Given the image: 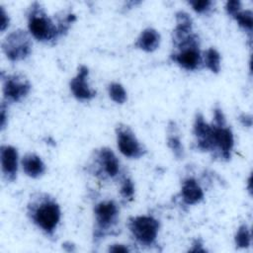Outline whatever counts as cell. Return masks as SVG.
<instances>
[{
  "label": "cell",
  "instance_id": "10",
  "mask_svg": "<svg viewBox=\"0 0 253 253\" xmlns=\"http://www.w3.org/2000/svg\"><path fill=\"white\" fill-rule=\"evenodd\" d=\"M117 147L122 155L128 159H140L147 153L145 145L138 139L132 128L125 124L119 123L115 128Z\"/></svg>",
  "mask_w": 253,
  "mask_h": 253
},
{
  "label": "cell",
  "instance_id": "27",
  "mask_svg": "<svg viewBox=\"0 0 253 253\" xmlns=\"http://www.w3.org/2000/svg\"><path fill=\"white\" fill-rule=\"evenodd\" d=\"M9 105L2 101L1 107H0V128L1 131H3L7 126H8V118H9V112H8Z\"/></svg>",
  "mask_w": 253,
  "mask_h": 253
},
{
  "label": "cell",
  "instance_id": "9",
  "mask_svg": "<svg viewBox=\"0 0 253 253\" xmlns=\"http://www.w3.org/2000/svg\"><path fill=\"white\" fill-rule=\"evenodd\" d=\"M3 100L8 105L24 101L32 91V83L22 73H1Z\"/></svg>",
  "mask_w": 253,
  "mask_h": 253
},
{
  "label": "cell",
  "instance_id": "1",
  "mask_svg": "<svg viewBox=\"0 0 253 253\" xmlns=\"http://www.w3.org/2000/svg\"><path fill=\"white\" fill-rule=\"evenodd\" d=\"M30 222L47 238H53L61 221V207L55 197L46 192L33 193L26 206Z\"/></svg>",
  "mask_w": 253,
  "mask_h": 253
},
{
  "label": "cell",
  "instance_id": "3",
  "mask_svg": "<svg viewBox=\"0 0 253 253\" xmlns=\"http://www.w3.org/2000/svg\"><path fill=\"white\" fill-rule=\"evenodd\" d=\"M121 209L114 199H103L93 205L92 240L98 246L103 240L117 234Z\"/></svg>",
  "mask_w": 253,
  "mask_h": 253
},
{
  "label": "cell",
  "instance_id": "2",
  "mask_svg": "<svg viewBox=\"0 0 253 253\" xmlns=\"http://www.w3.org/2000/svg\"><path fill=\"white\" fill-rule=\"evenodd\" d=\"M26 18L27 30L37 42L47 45H55L62 38L54 17L48 15L41 2L34 1L30 4Z\"/></svg>",
  "mask_w": 253,
  "mask_h": 253
},
{
  "label": "cell",
  "instance_id": "16",
  "mask_svg": "<svg viewBox=\"0 0 253 253\" xmlns=\"http://www.w3.org/2000/svg\"><path fill=\"white\" fill-rule=\"evenodd\" d=\"M22 171L32 179L42 178L46 172V165L42 158L36 152L25 153L20 161Z\"/></svg>",
  "mask_w": 253,
  "mask_h": 253
},
{
  "label": "cell",
  "instance_id": "22",
  "mask_svg": "<svg viewBox=\"0 0 253 253\" xmlns=\"http://www.w3.org/2000/svg\"><path fill=\"white\" fill-rule=\"evenodd\" d=\"M233 239L236 249H246L250 247L252 241V234L250 227L246 222H242L239 224L234 233Z\"/></svg>",
  "mask_w": 253,
  "mask_h": 253
},
{
  "label": "cell",
  "instance_id": "4",
  "mask_svg": "<svg viewBox=\"0 0 253 253\" xmlns=\"http://www.w3.org/2000/svg\"><path fill=\"white\" fill-rule=\"evenodd\" d=\"M212 151L211 157L218 161L228 162L234 149V134L228 126L222 108L216 104L212 109Z\"/></svg>",
  "mask_w": 253,
  "mask_h": 253
},
{
  "label": "cell",
  "instance_id": "20",
  "mask_svg": "<svg viewBox=\"0 0 253 253\" xmlns=\"http://www.w3.org/2000/svg\"><path fill=\"white\" fill-rule=\"evenodd\" d=\"M54 19L56 21L59 33L62 38H64L70 31L72 25L76 22V15L71 10H62L54 14Z\"/></svg>",
  "mask_w": 253,
  "mask_h": 253
},
{
  "label": "cell",
  "instance_id": "5",
  "mask_svg": "<svg viewBox=\"0 0 253 253\" xmlns=\"http://www.w3.org/2000/svg\"><path fill=\"white\" fill-rule=\"evenodd\" d=\"M170 60L186 71H198L203 66V50L201 40L197 33L172 42Z\"/></svg>",
  "mask_w": 253,
  "mask_h": 253
},
{
  "label": "cell",
  "instance_id": "24",
  "mask_svg": "<svg viewBox=\"0 0 253 253\" xmlns=\"http://www.w3.org/2000/svg\"><path fill=\"white\" fill-rule=\"evenodd\" d=\"M107 93L109 98L118 105H124L127 100V93L124 85L120 82L113 81L107 86Z\"/></svg>",
  "mask_w": 253,
  "mask_h": 253
},
{
  "label": "cell",
  "instance_id": "32",
  "mask_svg": "<svg viewBox=\"0 0 253 253\" xmlns=\"http://www.w3.org/2000/svg\"><path fill=\"white\" fill-rule=\"evenodd\" d=\"M251 184H252V175L250 174L249 175V177H248V179H247V190H248V192H249V194L251 195V193H252V187H251Z\"/></svg>",
  "mask_w": 253,
  "mask_h": 253
},
{
  "label": "cell",
  "instance_id": "14",
  "mask_svg": "<svg viewBox=\"0 0 253 253\" xmlns=\"http://www.w3.org/2000/svg\"><path fill=\"white\" fill-rule=\"evenodd\" d=\"M179 197L185 206L193 207L204 201L205 191L195 177L188 176L181 181Z\"/></svg>",
  "mask_w": 253,
  "mask_h": 253
},
{
  "label": "cell",
  "instance_id": "6",
  "mask_svg": "<svg viewBox=\"0 0 253 253\" xmlns=\"http://www.w3.org/2000/svg\"><path fill=\"white\" fill-rule=\"evenodd\" d=\"M126 228L134 244L144 249L157 245L161 221L153 214H137L127 218Z\"/></svg>",
  "mask_w": 253,
  "mask_h": 253
},
{
  "label": "cell",
  "instance_id": "25",
  "mask_svg": "<svg viewBox=\"0 0 253 253\" xmlns=\"http://www.w3.org/2000/svg\"><path fill=\"white\" fill-rule=\"evenodd\" d=\"M188 5L195 13L203 16L211 14L214 8V2L211 0H190Z\"/></svg>",
  "mask_w": 253,
  "mask_h": 253
},
{
  "label": "cell",
  "instance_id": "21",
  "mask_svg": "<svg viewBox=\"0 0 253 253\" xmlns=\"http://www.w3.org/2000/svg\"><path fill=\"white\" fill-rule=\"evenodd\" d=\"M118 181L120 185L119 192L122 200L126 203L133 201L135 195V185L132 178L126 172H123Z\"/></svg>",
  "mask_w": 253,
  "mask_h": 253
},
{
  "label": "cell",
  "instance_id": "11",
  "mask_svg": "<svg viewBox=\"0 0 253 253\" xmlns=\"http://www.w3.org/2000/svg\"><path fill=\"white\" fill-rule=\"evenodd\" d=\"M192 133L194 136V149L211 154L212 151V127L211 124L206 121L201 112L195 114Z\"/></svg>",
  "mask_w": 253,
  "mask_h": 253
},
{
  "label": "cell",
  "instance_id": "23",
  "mask_svg": "<svg viewBox=\"0 0 253 253\" xmlns=\"http://www.w3.org/2000/svg\"><path fill=\"white\" fill-rule=\"evenodd\" d=\"M232 20H234L239 29L246 33L251 39L253 29V12L250 9H242L232 18Z\"/></svg>",
  "mask_w": 253,
  "mask_h": 253
},
{
  "label": "cell",
  "instance_id": "13",
  "mask_svg": "<svg viewBox=\"0 0 253 253\" xmlns=\"http://www.w3.org/2000/svg\"><path fill=\"white\" fill-rule=\"evenodd\" d=\"M21 159L18 149L11 144H2L0 146V163L3 179L7 183H13L17 180L18 170Z\"/></svg>",
  "mask_w": 253,
  "mask_h": 253
},
{
  "label": "cell",
  "instance_id": "26",
  "mask_svg": "<svg viewBox=\"0 0 253 253\" xmlns=\"http://www.w3.org/2000/svg\"><path fill=\"white\" fill-rule=\"evenodd\" d=\"M243 9L242 2L240 0H228L224 4V11L231 19Z\"/></svg>",
  "mask_w": 253,
  "mask_h": 253
},
{
  "label": "cell",
  "instance_id": "29",
  "mask_svg": "<svg viewBox=\"0 0 253 253\" xmlns=\"http://www.w3.org/2000/svg\"><path fill=\"white\" fill-rule=\"evenodd\" d=\"M189 252H198V253H205L208 252V250L205 247V243L203 241L202 238L197 237L195 238L192 243H191V247L189 248Z\"/></svg>",
  "mask_w": 253,
  "mask_h": 253
},
{
  "label": "cell",
  "instance_id": "8",
  "mask_svg": "<svg viewBox=\"0 0 253 253\" xmlns=\"http://www.w3.org/2000/svg\"><path fill=\"white\" fill-rule=\"evenodd\" d=\"M5 57L11 62L26 60L33 51V38L25 29H16L6 35L1 42Z\"/></svg>",
  "mask_w": 253,
  "mask_h": 253
},
{
  "label": "cell",
  "instance_id": "31",
  "mask_svg": "<svg viewBox=\"0 0 253 253\" xmlns=\"http://www.w3.org/2000/svg\"><path fill=\"white\" fill-rule=\"evenodd\" d=\"M239 123L241 124L242 126L244 127H248L250 128L252 126V124H253V118H252V115L251 114H248V113H240L237 117Z\"/></svg>",
  "mask_w": 253,
  "mask_h": 253
},
{
  "label": "cell",
  "instance_id": "15",
  "mask_svg": "<svg viewBox=\"0 0 253 253\" xmlns=\"http://www.w3.org/2000/svg\"><path fill=\"white\" fill-rule=\"evenodd\" d=\"M160 43H161L160 33L152 27H147V28H144L139 33V35L137 36V38L133 42V47L140 51L151 53L159 48Z\"/></svg>",
  "mask_w": 253,
  "mask_h": 253
},
{
  "label": "cell",
  "instance_id": "18",
  "mask_svg": "<svg viewBox=\"0 0 253 253\" xmlns=\"http://www.w3.org/2000/svg\"><path fill=\"white\" fill-rule=\"evenodd\" d=\"M194 22L191 15L183 10L175 13V27L172 32V42L181 40L194 33Z\"/></svg>",
  "mask_w": 253,
  "mask_h": 253
},
{
  "label": "cell",
  "instance_id": "12",
  "mask_svg": "<svg viewBox=\"0 0 253 253\" xmlns=\"http://www.w3.org/2000/svg\"><path fill=\"white\" fill-rule=\"evenodd\" d=\"M89 68L85 64H80L77 68L76 74L69 81V90L74 99L78 102L92 101L97 92L89 84Z\"/></svg>",
  "mask_w": 253,
  "mask_h": 253
},
{
  "label": "cell",
  "instance_id": "28",
  "mask_svg": "<svg viewBox=\"0 0 253 253\" xmlns=\"http://www.w3.org/2000/svg\"><path fill=\"white\" fill-rule=\"evenodd\" d=\"M0 16H1L0 31H1V33H4L10 27L11 19H10V16H9L8 12L5 10V8L3 6H0Z\"/></svg>",
  "mask_w": 253,
  "mask_h": 253
},
{
  "label": "cell",
  "instance_id": "17",
  "mask_svg": "<svg viewBox=\"0 0 253 253\" xmlns=\"http://www.w3.org/2000/svg\"><path fill=\"white\" fill-rule=\"evenodd\" d=\"M166 145L175 159L183 160L185 158V149L181 140L180 130L174 121H169L167 124Z\"/></svg>",
  "mask_w": 253,
  "mask_h": 253
},
{
  "label": "cell",
  "instance_id": "7",
  "mask_svg": "<svg viewBox=\"0 0 253 253\" xmlns=\"http://www.w3.org/2000/svg\"><path fill=\"white\" fill-rule=\"evenodd\" d=\"M90 158L89 171L101 181L119 180L123 174L120 159L109 146L94 149Z\"/></svg>",
  "mask_w": 253,
  "mask_h": 253
},
{
  "label": "cell",
  "instance_id": "19",
  "mask_svg": "<svg viewBox=\"0 0 253 253\" xmlns=\"http://www.w3.org/2000/svg\"><path fill=\"white\" fill-rule=\"evenodd\" d=\"M203 66L213 74L221 70V55L215 47H209L203 50Z\"/></svg>",
  "mask_w": 253,
  "mask_h": 253
},
{
  "label": "cell",
  "instance_id": "30",
  "mask_svg": "<svg viewBox=\"0 0 253 253\" xmlns=\"http://www.w3.org/2000/svg\"><path fill=\"white\" fill-rule=\"evenodd\" d=\"M108 252L112 253H128L131 252V249L128 245L124 243H114L108 247Z\"/></svg>",
  "mask_w": 253,
  "mask_h": 253
}]
</instances>
